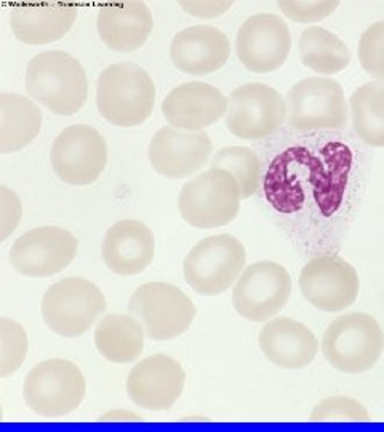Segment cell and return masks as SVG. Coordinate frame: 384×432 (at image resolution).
I'll use <instances>...</instances> for the list:
<instances>
[{"label":"cell","instance_id":"19","mask_svg":"<svg viewBox=\"0 0 384 432\" xmlns=\"http://www.w3.org/2000/svg\"><path fill=\"white\" fill-rule=\"evenodd\" d=\"M107 269L117 276H138L156 256V239L143 221L122 220L109 227L101 245Z\"/></svg>","mask_w":384,"mask_h":432},{"label":"cell","instance_id":"3","mask_svg":"<svg viewBox=\"0 0 384 432\" xmlns=\"http://www.w3.org/2000/svg\"><path fill=\"white\" fill-rule=\"evenodd\" d=\"M322 354L335 370L358 374L371 370L384 349L380 323L365 313H348L336 317L322 336Z\"/></svg>","mask_w":384,"mask_h":432},{"label":"cell","instance_id":"22","mask_svg":"<svg viewBox=\"0 0 384 432\" xmlns=\"http://www.w3.org/2000/svg\"><path fill=\"white\" fill-rule=\"evenodd\" d=\"M75 18L77 9L73 4H21L10 11V28L18 40L28 45H45L63 39Z\"/></svg>","mask_w":384,"mask_h":432},{"label":"cell","instance_id":"32","mask_svg":"<svg viewBox=\"0 0 384 432\" xmlns=\"http://www.w3.org/2000/svg\"><path fill=\"white\" fill-rule=\"evenodd\" d=\"M277 7L287 18L297 23H316L325 20L335 14L339 2H306V0H290V2H277Z\"/></svg>","mask_w":384,"mask_h":432},{"label":"cell","instance_id":"9","mask_svg":"<svg viewBox=\"0 0 384 432\" xmlns=\"http://www.w3.org/2000/svg\"><path fill=\"white\" fill-rule=\"evenodd\" d=\"M287 124L294 130H338L348 122L343 87L330 77H307L287 93Z\"/></svg>","mask_w":384,"mask_h":432},{"label":"cell","instance_id":"8","mask_svg":"<svg viewBox=\"0 0 384 432\" xmlns=\"http://www.w3.org/2000/svg\"><path fill=\"white\" fill-rule=\"evenodd\" d=\"M240 199L235 178L229 171L210 168L184 184L178 197V208L192 227L213 230L235 220Z\"/></svg>","mask_w":384,"mask_h":432},{"label":"cell","instance_id":"24","mask_svg":"<svg viewBox=\"0 0 384 432\" xmlns=\"http://www.w3.org/2000/svg\"><path fill=\"white\" fill-rule=\"evenodd\" d=\"M146 332L133 315L107 314L96 323L95 346L112 364H132L144 351Z\"/></svg>","mask_w":384,"mask_h":432},{"label":"cell","instance_id":"29","mask_svg":"<svg viewBox=\"0 0 384 432\" xmlns=\"http://www.w3.org/2000/svg\"><path fill=\"white\" fill-rule=\"evenodd\" d=\"M29 341L26 330L18 322L0 319V378L16 373L28 357Z\"/></svg>","mask_w":384,"mask_h":432},{"label":"cell","instance_id":"17","mask_svg":"<svg viewBox=\"0 0 384 432\" xmlns=\"http://www.w3.org/2000/svg\"><path fill=\"white\" fill-rule=\"evenodd\" d=\"M213 143L205 131H183L164 126L149 143L152 168L169 180L189 178L208 163Z\"/></svg>","mask_w":384,"mask_h":432},{"label":"cell","instance_id":"28","mask_svg":"<svg viewBox=\"0 0 384 432\" xmlns=\"http://www.w3.org/2000/svg\"><path fill=\"white\" fill-rule=\"evenodd\" d=\"M210 167L213 170L229 171L239 184L242 199L252 197L258 189L261 163L252 149L242 148V146L223 148L211 157Z\"/></svg>","mask_w":384,"mask_h":432},{"label":"cell","instance_id":"30","mask_svg":"<svg viewBox=\"0 0 384 432\" xmlns=\"http://www.w3.org/2000/svg\"><path fill=\"white\" fill-rule=\"evenodd\" d=\"M312 421H368L370 413L362 402L348 396H331L314 406Z\"/></svg>","mask_w":384,"mask_h":432},{"label":"cell","instance_id":"13","mask_svg":"<svg viewBox=\"0 0 384 432\" xmlns=\"http://www.w3.org/2000/svg\"><path fill=\"white\" fill-rule=\"evenodd\" d=\"M79 242L64 227L42 226L24 232L13 242L9 263L18 274L43 279L60 274L74 261Z\"/></svg>","mask_w":384,"mask_h":432},{"label":"cell","instance_id":"4","mask_svg":"<svg viewBox=\"0 0 384 432\" xmlns=\"http://www.w3.org/2000/svg\"><path fill=\"white\" fill-rule=\"evenodd\" d=\"M245 263V249L237 237L230 234L205 237L184 258V281L198 295L218 296L239 281Z\"/></svg>","mask_w":384,"mask_h":432},{"label":"cell","instance_id":"23","mask_svg":"<svg viewBox=\"0 0 384 432\" xmlns=\"http://www.w3.org/2000/svg\"><path fill=\"white\" fill-rule=\"evenodd\" d=\"M100 39L119 53H132L149 39L154 28L151 10L143 2L102 5L96 18Z\"/></svg>","mask_w":384,"mask_h":432},{"label":"cell","instance_id":"25","mask_svg":"<svg viewBox=\"0 0 384 432\" xmlns=\"http://www.w3.org/2000/svg\"><path fill=\"white\" fill-rule=\"evenodd\" d=\"M42 129V111L19 93H0V152L10 154L26 148Z\"/></svg>","mask_w":384,"mask_h":432},{"label":"cell","instance_id":"2","mask_svg":"<svg viewBox=\"0 0 384 432\" xmlns=\"http://www.w3.org/2000/svg\"><path fill=\"white\" fill-rule=\"evenodd\" d=\"M156 104L151 75L134 63H115L96 82V107L109 124L130 129L146 122Z\"/></svg>","mask_w":384,"mask_h":432},{"label":"cell","instance_id":"35","mask_svg":"<svg viewBox=\"0 0 384 432\" xmlns=\"http://www.w3.org/2000/svg\"><path fill=\"white\" fill-rule=\"evenodd\" d=\"M101 421H139V419H143L141 415H137V413H133L130 410H124V409H117V410H109L105 415L100 416Z\"/></svg>","mask_w":384,"mask_h":432},{"label":"cell","instance_id":"14","mask_svg":"<svg viewBox=\"0 0 384 432\" xmlns=\"http://www.w3.org/2000/svg\"><path fill=\"white\" fill-rule=\"evenodd\" d=\"M304 300L324 313H341L356 303L361 279L354 266L338 255H322L304 264L299 274Z\"/></svg>","mask_w":384,"mask_h":432},{"label":"cell","instance_id":"6","mask_svg":"<svg viewBox=\"0 0 384 432\" xmlns=\"http://www.w3.org/2000/svg\"><path fill=\"white\" fill-rule=\"evenodd\" d=\"M105 310L106 298L100 287L82 277L55 282L45 291L41 304L45 325L64 338L87 333Z\"/></svg>","mask_w":384,"mask_h":432},{"label":"cell","instance_id":"15","mask_svg":"<svg viewBox=\"0 0 384 432\" xmlns=\"http://www.w3.org/2000/svg\"><path fill=\"white\" fill-rule=\"evenodd\" d=\"M292 50V36L285 20L274 14H256L240 24L235 52L243 66L256 74L279 69Z\"/></svg>","mask_w":384,"mask_h":432},{"label":"cell","instance_id":"5","mask_svg":"<svg viewBox=\"0 0 384 432\" xmlns=\"http://www.w3.org/2000/svg\"><path fill=\"white\" fill-rule=\"evenodd\" d=\"M87 394L79 367L66 359H48L31 368L23 384L26 406L43 418H61L75 411Z\"/></svg>","mask_w":384,"mask_h":432},{"label":"cell","instance_id":"7","mask_svg":"<svg viewBox=\"0 0 384 432\" xmlns=\"http://www.w3.org/2000/svg\"><path fill=\"white\" fill-rule=\"evenodd\" d=\"M128 313L154 341H170L189 330L197 309L191 298L173 284L147 282L133 291Z\"/></svg>","mask_w":384,"mask_h":432},{"label":"cell","instance_id":"16","mask_svg":"<svg viewBox=\"0 0 384 432\" xmlns=\"http://www.w3.org/2000/svg\"><path fill=\"white\" fill-rule=\"evenodd\" d=\"M186 372L176 359L165 354L141 359L128 373V399L149 411H166L183 396Z\"/></svg>","mask_w":384,"mask_h":432},{"label":"cell","instance_id":"10","mask_svg":"<svg viewBox=\"0 0 384 432\" xmlns=\"http://www.w3.org/2000/svg\"><path fill=\"white\" fill-rule=\"evenodd\" d=\"M292 290V277L284 266L275 261L253 263L234 285V309L248 322H269L287 306Z\"/></svg>","mask_w":384,"mask_h":432},{"label":"cell","instance_id":"33","mask_svg":"<svg viewBox=\"0 0 384 432\" xmlns=\"http://www.w3.org/2000/svg\"><path fill=\"white\" fill-rule=\"evenodd\" d=\"M21 200L15 190L0 188V240L9 239L21 221Z\"/></svg>","mask_w":384,"mask_h":432},{"label":"cell","instance_id":"12","mask_svg":"<svg viewBox=\"0 0 384 432\" xmlns=\"http://www.w3.org/2000/svg\"><path fill=\"white\" fill-rule=\"evenodd\" d=\"M285 119V98L266 84L252 82L240 85L228 98L226 126L240 139L267 138L280 129Z\"/></svg>","mask_w":384,"mask_h":432},{"label":"cell","instance_id":"18","mask_svg":"<svg viewBox=\"0 0 384 432\" xmlns=\"http://www.w3.org/2000/svg\"><path fill=\"white\" fill-rule=\"evenodd\" d=\"M162 112L173 129L203 131L226 116L228 98L205 82H186L166 94Z\"/></svg>","mask_w":384,"mask_h":432},{"label":"cell","instance_id":"1","mask_svg":"<svg viewBox=\"0 0 384 432\" xmlns=\"http://www.w3.org/2000/svg\"><path fill=\"white\" fill-rule=\"evenodd\" d=\"M24 85L32 99L56 116H74L88 99L85 69L60 50L36 55L26 69Z\"/></svg>","mask_w":384,"mask_h":432},{"label":"cell","instance_id":"27","mask_svg":"<svg viewBox=\"0 0 384 432\" xmlns=\"http://www.w3.org/2000/svg\"><path fill=\"white\" fill-rule=\"evenodd\" d=\"M352 129L365 144L384 148V84L370 82L349 98Z\"/></svg>","mask_w":384,"mask_h":432},{"label":"cell","instance_id":"11","mask_svg":"<svg viewBox=\"0 0 384 432\" xmlns=\"http://www.w3.org/2000/svg\"><path fill=\"white\" fill-rule=\"evenodd\" d=\"M50 162L63 183L87 186L98 180L106 168V139L93 126L70 125L55 138Z\"/></svg>","mask_w":384,"mask_h":432},{"label":"cell","instance_id":"21","mask_svg":"<svg viewBox=\"0 0 384 432\" xmlns=\"http://www.w3.org/2000/svg\"><path fill=\"white\" fill-rule=\"evenodd\" d=\"M265 357L285 370H299L311 364L319 352V341L304 323L290 317H274L258 335Z\"/></svg>","mask_w":384,"mask_h":432},{"label":"cell","instance_id":"26","mask_svg":"<svg viewBox=\"0 0 384 432\" xmlns=\"http://www.w3.org/2000/svg\"><path fill=\"white\" fill-rule=\"evenodd\" d=\"M299 56L306 68L324 75L341 72L351 63L348 45L338 36L320 26H309L301 33Z\"/></svg>","mask_w":384,"mask_h":432},{"label":"cell","instance_id":"20","mask_svg":"<svg viewBox=\"0 0 384 432\" xmlns=\"http://www.w3.org/2000/svg\"><path fill=\"white\" fill-rule=\"evenodd\" d=\"M229 56L230 42L228 36L207 24L179 31L170 45V58L175 68L197 77L221 69Z\"/></svg>","mask_w":384,"mask_h":432},{"label":"cell","instance_id":"34","mask_svg":"<svg viewBox=\"0 0 384 432\" xmlns=\"http://www.w3.org/2000/svg\"><path fill=\"white\" fill-rule=\"evenodd\" d=\"M181 9L192 16L213 18L233 7V2H181Z\"/></svg>","mask_w":384,"mask_h":432},{"label":"cell","instance_id":"31","mask_svg":"<svg viewBox=\"0 0 384 432\" xmlns=\"http://www.w3.org/2000/svg\"><path fill=\"white\" fill-rule=\"evenodd\" d=\"M358 60L365 72L376 80H384V21L365 29L358 42Z\"/></svg>","mask_w":384,"mask_h":432}]
</instances>
